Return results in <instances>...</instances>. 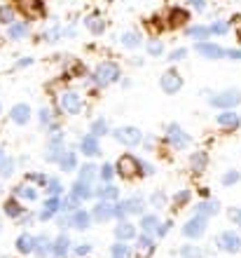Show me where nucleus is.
Instances as JSON below:
<instances>
[{"mask_svg":"<svg viewBox=\"0 0 241 258\" xmlns=\"http://www.w3.org/2000/svg\"><path fill=\"white\" fill-rule=\"evenodd\" d=\"M197 52H199L204 59H222V56L227 54L225 49L213 45V42H199V45H197Z\"/></svg>","mask_w":241,"mask_h":258,"instance_id":"obj_9","label":"nucleus"},{"mask_svg":"<svg viewBox=\"0 0 241 258\" xmlns=\"http://www.w3.org/2000/svg\"><path fill=\"white\" fill-rule=\"evenodd\" d=\"M169 228H171V223H164V225H162V228H159V230H157V235H167V230H169Z\"/></svg>","mask_w":241,"mask_h":258,"instance_id":"obj_61","label":"nucleus"},{"mask_svg":"<svg viewBox=\"0 0 241 258\" xmlns=\"http://www.w3.org/2000/svg\"><path fill=\"white\" fill-rule=\"evenodd\" d=\"M117 171H120L122 178H134L138 171H141V162L136 160L134 155H122L117 160Z\"/></svg>","mask_w":241,"mask_h":258,"instance_id":"obj_3","label":"nucleus"},{"mask_svg":"<svg viewBox=\"0 0 241 258\" xmlns=\"http://www.w3.org/2000/svg\"><path fill=\"white\" fill-rule=\"evenodd\" d=\"M61 190H63V188H61V183L59 181H56V178H52V181H49V195H61Z\"/></svg>","mask_w":241,"mask_h":258,"instance_id":"obj_48","label":"nucleus"},{"mask_svg":"<svg viewBox=\"0 0 241 258\" xmlns=\"http://www.w3.org/2000/svg\"><path fill=\"white\" fill-rule=\"evenodd\" d=\"M10 174H12V160L3 157V162H0V176H10Z\"/></svg>","mask_w":241,"mask_h":258,"instance_id":"obj_41","label":"nucleus"},{"mask_svg":"<svg viewBox=\"0 0 241 258\" xmlns=\"http://www.w3.org/2000/svg\"><path fill=\"white\" fill-rule=\"evenodd\" d=\"M204 228H206V218L197 216V218H192V221L185 223L183 235H185V237H201V235H204Z\"/></svg>","mask_w":241,"mask_h":258,"instance_id":"obj_8","label":"nucleus"},{"mask_svg":"<svg viewBox=\"0 0 241 258\" xmlns=\"http://www.w3.org/2000/svg\"><path fill=\"white\" fill-rule=\"evenodd\" d=\"M113 164H103V169H101V176L106 178V181H110V178H113Z\"/></svg>","mask_w":241,"mask_h":258,"instance_id":"obj_50","label":"nucleus"},{"mask_svg":"<svg viewBox=\"0 0 241 258\" xmlns=\"http://www.w3.org/2000/svg\"><path fill=\"white\" fill-rule=\"evenodd\" d=\"M129 256V249L124 244H115L113 246V258H127Z\"/></svg>","mask_w":241,"mask_h":258,"instance_id":"obj_45","label":"nucleus"},{"mask_svg":"<svg viewBox=\"0 0 241 258\" xmlns=\"http://www.w3.org/2000/svg\"><path fill=\"white\" fill-rule=\"evenodd\" d=\"M181 87H183V78L178 71L171 68V71H167V73L162 75V89H164L167 94H176Z\"/></svg>","mask_w":241,"mask_h":258,"instance_id":"obj_7","label":"nucleus"},{"mask_svg":"<svg viewBox=\"0 0 241 258\" xmlns=\"http://www.w3.org/2000/svg\"><path fill=\"white\" fill-rule=\"evenodd\" d=\"M218 124H220L222 129H227V132H234L241 124V117L236 115L234 110H222L220 115H218Z\"/></svg>","mask_w":241,"mask_h":258,"instance_id":"obj_10","label":"nucleus"},{"mask_svg":"<svg viewBox=\"0 0 241 258\" xmlns=\"http://www.w3.org/2000/svg\"><path fill=\"white\" fill-rule=\"evenodd\" d=\"M89 221H92V216H89L87 211H77L73 216V228H77V230H87L89 228Z\"/></svg>","mask_w":241,"mask_h":258,"instance_id":"obj_21","label":"nucleus"},{"mask_svg":"<svg viewBox=\"0 0 241 258\" xmlns=\"http://www.w3.org/2000/svg\"><path fill=\"white\" fill-rule=\"evenodd\" d=\"M87 26H89V31H92V33H103L106 24H103L101 19H96V17H92V19L87 21Z\"/></svg>","mask_w":241,"mask_h":258,"instance_id":"obj_37","label":"nucleus"},{"mask_svg":"<svg viewBox=\"0 0 241 258\" xmlns=\"http://www.w3.org/2000/svg\"><path fill=\"white\" fill-rule=\"evenodd\" d=\"M239 171H234V169H232V171H227V174H225V176H222V183H225V185H234V183H239Z\"/></svg>","mask_w":241,"mask_h":258,"instance_id":"obj_39","label":"nucleus"},{"mask_svg":"<svg viewBox=\"0 0 241 258\" xmlns=\"http://www.w3.org/2000/svg\"><path fill=\"white\" fill-rule=\"evenodd\" d=\"M61 167L66 171H70L75 167V153H66V155L61 157Z\"/></svg>","mask_w":241,"mask_h":258,"instance_id":"obj_38","label":"nucleus"},{"mask_svg":"<svg viewBox=\"0 0 241 258\" xmlns=\"http://www.w3.org/2000/svg\"><path fill=\"white\" fill-rule=\"evenodd\" d=\"M96 195H99L101 200H115V197H117V188H115V185H103V188L96 190Z\"/></svg>","mask_w":241,"mask_h":258,"instance_id":"obj_31","label":"nucleus"},{"mask_svg":"<svg viewBox=\"0 0 241 258\" xmlns=\"http://www.w3.org/2000/svg\"><path fill=\"white\" fill-rule=\"evenodd\" d=\"M3 157H5V155H3V150H0V162H3Z\"/></svg>","mask_w":241,"mask_h":258,"instance_id":"obj_63","label":"nucleus"},{"mask_svg":"<svg viewBox=\"0 0 241 258\" xmlns=\"http://www.w3.org/2000/svg\"><path fill=\"white\" fill-rule=\"evenodd\" d=\"M190 200V192L185 190V192H181V195H176V204H183V202H188Z\"/></svg>","mask_w":241,"mask_h":258,"instance_id":"obj_55","label":"nucleus"},{"mask_svg":"<svg viewBox=\"0 0 241 258\" xmlns=\"http://www.w3.org/2000/svg\"><path fill=\"white\" fill-rule=\"evenodd\" d=\"M28 117H31V108H28L26 103H17L12 108V120L17 124H26Z\"/></svg>","mask_w":241,"mask_h":258,"instance_id":"obj_16","label":"nucleus"},{"mask_svg":"<svg viewBox=\"0 0 241 258\" xmlns=\"http://www.w3.org/2000/svg\"><path fill=\"white\" fill-rule=\"evenodd\" d=\"M61 141H63L61 132L52 136V143H49V148H47V160H49V162H61V157H63V148H61Z\"/></svg>","mask_w":241,"mask_h":258,"instance_id":"obj_12","label":"nucleus"},{"mask_svg":"<svg viewBox=\"0 0 241 258\" xmlns=\"http://www.w3.org/2000/svg\"><path fill=\"white\" fill-rule=\"evenodd\" d=\"M80 148L85 155H99V141H96V136H85Z\"/></svg>","mask_w":241,"mask_h":258,"instance_id":"obj_18","label":"nucleus"},{"mask_svg":"<svg viewBox=\"0 0 241 258\" xmlns=\"http://www.w3.org/2000/svg\"><path fill=\"white\" fill-rule=\"evenodd\" d=\"M117 78H120V68H117V63L103 61V63H99L96 71H94V80H96L99 87H108V85H113Z\"/></svg>","mask_w":241,"mask_h":258,"instance_id":"obj_1","label":"nucleus"},{"mask_svg":"<svg viewBox=\"0 0 241 258\" xmlns=\"http://www.w3.org/2000/svg\"><path fill=\"white\" fill-rule=\"evenodd\" d=\"M169 141L174 143L176 148H185V146H188V141H190V136L185 134L178 124H169Z\"/></svg>","mask_w":241,"mask_h":258,"instance_id":"obj_11","label":"nucleus"},{"mask_svg":"<svg viewBox=\"0 0 241 258\" xmlns=\"http://www.w3.org/2000/svg\"><path fill=\"white\" fill-rule=\"evenodd\" d=\"M75 251H77V253H80V256H82V253H87V251H89V244H82V246H75Z\"/></svg>","mask_w":241,"mask_h":258,"instance_id":"obj_60","label":"nucleus"},{"mask_svg":"<svg viewBox=\"0 0 241 258\" xmlns=\"http://www.w3.org/2000/svg\"><path fill=\"white\" fill-rule=\"evenodd\" d=\"M94 176H96V169L92 167V164H85V167H82V171H80V181L89 185V181H92Z\"/></svg>","mask_w":241,"mask_h":258,"instance_id":"obj_34","label":"nucleus"},{"mask_svg":"<svg viewBox=\"0 0 241 258\" xmlns=\"http://www.w3.org/2000/svg\"><path fill=\"white\" fill-rule=\"evenodd\" d=\"M21 204L17 202V200H7L5 202V214L7 216H12V218H17V216H21Z\"/></svg>","mask_w":241,"mask_h":258,"instance_id":"obj_26","label":"nucleus"},{"mask_svg":"<svg viewBox=\"0 0 241 258\" xmlns=\"http://www.w3.org/2000/svg\"><path fill=\"white\" fill-rule=\"evenodd\" d=\"M241 103V92L239 89H227V92H220V94H215L211 99V106L215 108H222V110H229L232 106Z\"/></svg>","mask_w":241,"mask_h":258,"instance_id":"obj_2","label":"nucleus"},{"mask_svg":"<svg viewBox=\"0 0 241 258\" xmlns=\"http://www.w3.org/2000/svg\"><path fill=\"white\" fill-rule=\"evenodd\" d=\"M147 28H150V31H152V33H159V24H157V19H150L147 21Z\"/></svg>","mask_w":241,"mask_h":258,"instance_id":"obj_54","label":"nucleus"},{"mask_svg":"<svg viewBox=\"0 0 241 258\" xmlns=\"http://www.w3.org/2000/svg\"><path fill=\"white\" fill-rule=\"evenodd\" d=\"M164 202H167V197L162 195V192H157V195L152 197V204H154V207H162V204H164Z\"/></svg>","mask_w":241,"mask_h":258,"instance_id":"obj_53","label":"nucleus"},{"mask_svg":"<svg viewBox=\"0 0 241 258\" xmlns=\"http://www.w3.org/2000/svg\"><path fill=\"white\" fill-rule=\"evenodd\" d=\"M127 209H129V214H141V211H143V200H141V197L129 200V202H127Z\"/></svg>","mask_w":241,"mask_h":258,"instance_id":"obj_36","label":"nucleus"},{"mask_svg":"<svg viewBox=\"0 0 241 258\" xmlns=\"http://www.w3.org/2000/svg\"><path fill=\"white\" fill-rule=\"evenodd\" d=\"M236 38H239V42H241V26H239V31H236Z\"/></svg>","mask_w":241,"mask_h":258,"instance_id":"obj_62","label":"nucleus"},{"mask_svg":"<svg viewBox=\"0 0 241 258\" xmlns=\"http://www.w3.org/2000/svg\"><path fill=\"white\" fill-rule=\"evenodd\" d=\"M229 221H234V223H241V209H229Z\"/></svg>","mask_w":241,"mask_h":258,"instance_id":"obj_51","label":"nucleus"},{"mask_svg":"<svg viewBox=\"0 0 241 258\" xmlns=\"http://www.w3.org/2000/svg\"><path fill=\"white\" fill-rule=\"evenodd\" d=\"M211 33H218V35L227 33V21H215L213 26H211Z\"/></svg>","mask_w":241,"mask_h":258,"instance_id":"obj_46","label":"nucleus"},{"mask_svg":"<svg viewBox=\"0 0 241 258\" xmlns=\"http://www.w3.org/2000/svg\"><path fill=\"white\" fill-rule=\"evenodd\" d=\"M239 225H241V223H239Z\"/></svg>","mask_w":241,"mask_h":258,"instance_id":"obj_64","label":"nucleus"},{"mask_svg":"<svg viewBox=\"0 0 241 258\" xmlns=\"http://www.w3.org/2000/svg\"><path fill=\"white\" fill-rule=\"evenodd\" d=\"M17 195H21V197H26V200H35L38 197V192L33 190V188H28V185H24V188H17Z\"/></svg>","mask_w":241,"mask_h":258,"instance_id":"obj_42","label":"nucleus"},{"mask_svg":"<svg viewBox=\"0 0 241 258\" xmlns=\"http://www.w3.org/2000/svg\"><path fill=\"white\" fill-rule=\"evenodd\" d=\"M218 244H220V249L222 251H227V253H236V251H241V237L236 235V232H232V230H225L218 237Z\"/></svg>","mask_w":241,"mask_h":258,"instance_id":"obj_6","label":"nucleus"},{"mask_svg":"<svg viewBox=\"0 0 241 258\" xmlns=\"http://www.w3.org/2000/svg\"><path fill=\"white\" fill-rule=\"evenodd\" d=\"M92 132H94L96 136H101V134H106V120H96L94 124H92Z\"/></svg>","mask_w":241,"mask_h":258,"instance_id":"obj_47","label":"nucleus"},{"mask_svg":"<svg viewBox=\"0 0 241 258\" xmlns=\"http://www.w3.org/2000/svg\"><path fill=\"white\" fill-rule=\"evenodd\" d=\"M92 192H89V185L82 183V181H75L73 183V197H77V200H82V197H89Z\"/></svg>","mask_w":241,"mask_h":258,"instance_id":"obj_28","label":"nucleus"},{"mask_svg":"<svg viewBox=\"0 0 241 258\" xmlns=\"http://www.w3.org/2000/svg\"><path fill=\"white\" fill-rule=\"evenodd\" d=\"M17 249H19L21 253H28L35 249V239L31 237V235H21L19 239H17Z\"/></svg>","mask_w":241,"mask_h":258,"instance_id":"obj_23","label":"nucleus"},{"mask_svg":"<svg viewBox=\"0 0 241 258\" xmlns=\"http://www.w3.org/2000/svg\"><path fill=\"white\" fill-rule=\"evenodd\" d=\"M115 139L120 143H124V146H138L143 136L136 127H117L115 129Z\"/></svg>","mask_w":241,"mask_h":258,"instance_id":"obj_5","label":"nucleus"},{"mask_svg":"<svg viewBox=\"0 0 241 258\" xmlns=\"http://www.w3.org/2000/svg\"><path fill=\"white\" fill-rule=\"evenodd\" d=\"M154 253V244L150 237H138L136 242V258H150Z\"/></svg>","mask_w":241,"mask_h":258,"instance_id":"obj_15","label":"nucleus"},{"mask_svg":"<svg viewBox=\"0 0 241 258\" xmlns=\"http://www.w3.org/2000/svg\"><path fill=\"white\" fill-rule=\"evenodd\" d=\"M61 106L68 110V113H80L82 103H80V96L75 94V92H66V94H61Z\"/></svg>","mask_w":241,"mask_h":258,"instance_id":"obj_13","label":"nucleus"},{"mask_svg":"<svg viewBox=\"0 0 241 258\" xmlns=\"http://www.w3.org/2000/svg\"><path fill=\"white\" fill-rule=\"evenodd\" d=\"M12 19H14L12 7H0V21L3 24H12Z\"/></svg>","mask_w":241,"mask_h":258,"instance_id":"obj_40","label":"nucleus"},{"mask_svg":"<svg viewBox=\"0 0 241 258\" xmlns=\"http://www.w3.org/2000/svg\"><path fill=\"white\" fill-rule=\"evenodd\" d=\"M59 35H61V31H59V28H52V31H47V35H45V38H47L49 42H54V40H56V38H59Z\"/></svg>","mask_w":241,"mask_h":258,"instance_id":"obj_52","label":"nucleus"},{"mask_svg":"<svg viewBox=\"0 0 241 258\" xmlns=\"http://www.w3.org/2000/svg\"><path fill=\"white\" fill-rule=\"evenodd\" d=\"M38 256H47L49 253V239L47 237H40V239H35V249H33Z\"/></svg>","mask_w":241,"mask_h":258,"instance_id":"obj_33","label":"nucleus"},{"mask_svg":"<svg viewBox=\"0 0 241 258\" xmlns=\"http://www.w3.org/2000/svg\"><path fill=\"white\" fill-rule=\"evenodd\" d=\"M49 120H52L49 110H42V113H40V122H42V124H49Z\"/></svg>","mask_w":241,"mask_h":258,"instance_id":"obj_57","label":"nucleus"},{"mask_svg":"<svg viewBox=\"0 0 241 258\" xmlns=\"http://www.w3.org/2000/svg\"><path fill=\"white\" fill-rule=\"evenodd\" d=\"M188 3H190L192 7H197V10H204V5H206L204 0H188Z\"/></svg>","mask_w":241,"mask_h":258,"instance_id":"obj_59","label":"nucleus"},{"mask_svg":"<svg viewBox=\"0 0 241 258\" xmlns=\"http://www.w3.org/2000/svg\"><path fill=\"white\" fill-rule=\"evenodd\" d=\"M17 3V10H19L26 19H38L45 14V7H42L40 0H14Z\"/></svg>","mask_w":241,"mask_h":258,"instance_id":"obj_4","label":"nucleus"},{"mask_svg":"<svg viewBox=\"0 0 241 258\" xmlns=\"http://www.w3.org/2000/svg\"><path fill=\"white\" fill-rule=\"evenodd\" d=\"M136 235V228L131 223H120L115 228V237L117 239H134Z\"/></svg>","mask_w":241,"mask_h":258,"instance_id":"obj_20","label":"nucleus"},{"mask_svg":"<svg viewBox=\"0 0 241 258\" xmlns=\"http://www.w3.org/2000/svg\"><path fill=\"white\" fill-rule=\"evenodd\" d=\"M56 209H59V197H52V200H49V202L45 204V211L40 214V218H42V221H47V218L52 216V214H54Z\"/></svg>","mask_w":241,"mask_h":258,"instance_id":"obj_29","label":"nucleus"},{"mask_svg":"<svg viewBox=\"0 0 241 258\" xmlns=\"http://www.w3.org/2000/svg\"><path fill=\"white\" fill-rule=\"evenodd\" d=\"M122 42H124V47H138V45H141V35L138 33H124Z\"/></svg>","mask_w":241,"mask_h":258,"instance_id":"obj_35","label":"nucleus"},{"mask_svg":"<svg viewBox=\"0 0 241 258\" xmlns=\"http://www.w3.org/2000/svg\"><path fill=\"white\" fill-rule=\"evenodd\" d=\"M31 181H35V183H47V178L42 176V174H31Z\"/></svg>","mask_w":241,"mask_h":258,"instance_id":"obj_58","label":"nucleus"},{"mask_svg":"<svg viewBox=\"0 0 241 258\" xmlns=\"http://www.w3.org/2000/svg\"><path fill=\"white\" fill-rule=\"evenodd\" d=\"M162 49H164V47H162V42H159V40H150V42H147V52H150L152 56L162 54Z\"/></svg>","mask_w":241,"mask_h":258,"instance_id":"obj_44","label":"nucleus"},{"mask_svg":"<svg viewBox=\"0 0 241 258\" xmlns=\"http://www.w3.org/2000/svg\"><path fill=\"white\" fill-rule=\"evenodd\" d=\"M206 162H208L206 153H194V155L190 157V164H192V171H194V174H201V171L206 169Z\"/></svg>","mask_w":241,"mask_h":258,"instance_id":"obj_19","label":"nucleus"},{"mask_svg":"<svg viewBox=\"0 0 241 258\" xmlns=\"http://www.w3.org/2000/svg\"><path fill=\"white\" fill-rule=\"evenodd\" d=\"M185 54H188V49H183V47H181V49H174L169 59H171V61H181V59H183Z\"/></svg>","mask_w":241,"mask_h":258,"instance_id":"obj_49","label":"nucleus"},{"mask_svg":"<svg viewBox=\"0 0 241 258\" xmlns=\"http://www.w3.org/2000/svg\"><path fill=\"white\" fill-rule=\"evenodd\" d=\"M92 216H94L99 223H103V221H108V218L113 216V207H110V204H106V202L96 204V207H94V214H92Z\"/></svg>","mask_w":241,"mask_h":258,"instance_id":"obj_17","label":"nucleus"},{"mask_svg":"<svg viewBox=\"0 0 241 258\" xmlns=\"http://www.w3.org/2000/svg\"><path fill=\"white\" fill-rule=\"evenodd\" d=\"M68 246H70V242H68V237H66V235H61V237L56 239V242H54V249H52V251L56 253V256H66Z\"/></svg>","mask_w":241,"mask_h":258,"instance_id":"obj_25","label":"nucleus"},{"mask_svg":"<svg viewBox=\"0 0 241 258\" xmlns=\"http://www.w3.org/2000/svg\"><path fill=\"white\" fill-rule=\"evenodd\" d=\"M181 256L183 258H201L204 256V251H201L199 246H194V244H185L181 249Z\"/></svg>","mask_w":241,"mask_h":258,"instance_id":"obj_27","label":"nucleus"},{"mask_svg":"<svg viewBox=\"0 0 241 258\" xmlns=\"http://www.w3.org/2000/svg\"><path fill=\"white\" fill-rule=\"evenodd\" d=\"M227 56H229V59H234V61H239V59H241V49H227Z\"/></svg>","mask_w":241,"mask_h":258,"instance_id":"obj_56","label":"nucleus"},{"mask_svg":"<svg viewBox=\"0 0 241 258\" xmlns=\"http://www.w3.org/2000/svg\"><path fill=\"white\" fill-rule=\"evenodd\" d=\"M185 21H190L188 10L174 7V10L169 12V26H171V28H181V26H185Z\"/></svg>","mask_w":241,"mask_h":258,"instance_id":"obj_14","label":"nucleus"},{"mask_svg":"<svg viewBox=\"0 0 241 258\" xmlns=\"http://www.w3.org/2000/svg\"><path fill=\"white\" fill-rule=\"evenodd\" d=\"M197 214H199V216H215V214H218V202H213V200L201 202L199 207H197Z\"/></svg>","mask_w":241,"mask_h":258,"instance_id":"obj_22","label":"nucleus"},{"mask_svg":"<svg viewBox=\"0 0 241 258\" xmlns=\"http://www.w3.org/2000/svg\"><path fill=\"white\" fill-rule=\"evenodd\" d=\"M129 214V209H127V202H120V204H115L113 207V216H117V218H124Z\"/></svg>","mask_w":241,"mask_h":258,"instance_id":"obj_43","label":"nucleus"},{"mask_svg":"<svg viewBox=\"0 0 241 258\" xmlns=\"http://www.w3.org/2000/svg\"><path fill=\"white\" fill-rule=\"evenodd\" d=\"M141 228L145 232H157V230H159V218L154 216V214H152V216H143Z\"/></svg>","mask_w":241,"mask_h":258,"instance_id":"obj_24","label":"nucleus"},{"mask_svg":"<svg viewBox=\"0 0 241 258\" xmlns=\"http://www.w3.org/2000/svg\"><path fill=\"white\" fill-rule=\"evenodd\" d=\"M188 35L190 38H208V35H211V28H206V26H190Z\"/></svg>","mask_w":241,"mask_h":258,"instance_id":"obj_32","label":"nucleus"},{"mask_svg":"<svg viewBox=\"0 0 241 258\" xmlns=\"http://www.w3.org/2000/svg\"><path fill=\"white\" fill-rule=\"evenodd\" d=\"M26 33H28V26H26V24H12V26H10V38H14V40L24 38Z\"/></svg>","mask_w":241,"mask_h":258,"instance_id":"obj_30","label":"nucleus"}]
</instances>
